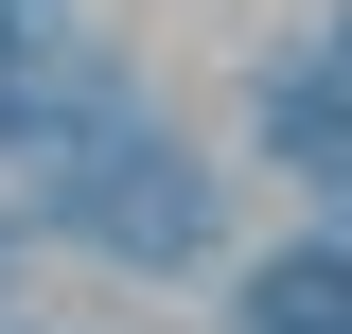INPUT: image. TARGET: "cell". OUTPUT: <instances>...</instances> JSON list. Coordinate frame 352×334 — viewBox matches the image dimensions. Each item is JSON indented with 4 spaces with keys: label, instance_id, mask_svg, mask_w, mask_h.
Wrapping results in <instances>:
<instances>
[{
    "label": "cell",
    "instance_id": "obj_1",
    "mask_svg": "<svg viewBox=\"0 0 352 334\" xmlns=\"http://www.w3.org/2000/svg\"><path fill=\"white\" fill-rule=\"evenodd\" d=\"M264 334H352V247L282 264V282H264Z\"/></svg>",
    "mask_w": 352,
    "mask_h": 334
},
{
    "label": "cell",
    "instance_id": "obj_2",
    "mask_svg": "<svg viewBox=\"0 0 352 334\" xmlns=\"http://www.w3.org/2000/svg\"><path fill=\"white\" fill-rule=\"evenodd\" d=\"M0 124H18V106H0Z\"/></svg>",
    "mask_w": 352,
    "mask_h": 334
}]
</instances>
